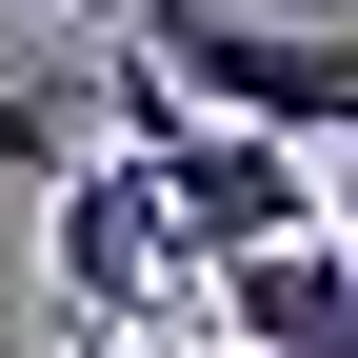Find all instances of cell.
<instances>
[{
	"mask_svg": "<svg viewBox=\"0 0 358 358\" xmlns=\"http://www.w3.org/2000/svg\"><path fill=\"white\" fill-rule=\"evenodd\" d=\"M120 159L159 179L179 259H239V239H299V219H319V140H279V120H239V100H179L140 40H120Z\"/></svg>",
	"mask_w": 358,
	"mask_h": 358,
	"instance_id": "1",
	"label": "cell"
},
{
	"mask_svg": "<svg viewBox=\"0 0 358 358\" xmlns=\"http://www.w3.org/2000/svg\"><path fill=\"white\" fill-rule=\"evenodd\" d=\"M40 279H60L80 358H159V338H199V259H179L159 179L120 159V140H100V159L60 179V219H40Z\"/></svg>",
	"mask_w": 358,
	"mask_h": 358,
	"instance_id": "2",
	"label": "cell"
},
{
	"mask_svg": "<svg viewBox=\"0 0 358 358\" xmlns=\"http://www.w3.org/2000/svg\"><path fill=\"white\" fill-rule=\"evenodd\" d=\"M140 60L179 80V100L279 120V140H358V40H319V20H219V0H159Z\"/></svg>",
	"mask_w": 358,
	"mask_h": 358,
	"instance_id": "3",
	"label": "cell"
},
{
	"mask_svg": "<svg viewBox=\"0 0 358 358\" xmlns=\"http://www.w3.org/2000/svg\"><path fill=\"white\" fill-rule=\"evenodd\" d=\"M199 319L259 338V358H338V338H358V239H338V219H299V239L199 259Z\"/></svg>",
	"mask_w": 358,
	"mask_h": 358,
	"instance_id": "4",
	"label": "cell"
},
{
	"mask_svg": "<svg viewBox=\"0 0 358 358\" xmlns=\"http://www.w3.org/2000/svg\"><path fill=\"white\" fill-rule=\"evenodd\" d=\"M40 159H60V120H40L20 80H0V179H40Z\"/></svg>",
	"mask_w": 358,
	"mask_h": 358,
	"instance_id": "5",
	"label": "cell"
},
{
	"mask_svg": "<svg viewBox=\"0 0 358 358\" xmlns=\"http://www.w3.org/2000/svg\"><path fill=\"white\" fill-rule=\"evenodd\" d=\"M40 20H100V40H140V20H159V0H40Z\"/></svg>",
	"mask_w": 358,
	"mask_h": 358,
	"instance_id": "6",
	"label": "cell"
},
{
	"mask_svg": "<svg viewBox=\"0 0 358 358\" xmlns=\"http://www.w3.org/2000/svg\"><path fill=\"white\" fill-rule=\"evenodd\" d=\"M319 219H338V239H358V140H338V179H319Z\"/></svg>",
	"mask_w": 358,
	"mask_h": 358,
	"instance_id": "7",
	"label": "cell"
},
{
	"mask_svg": "<svg viewBox=\"0 0 358 358\" xmlns=\"http://www.w3.org/2000/svg\"><path fill=\"white\" fill-rule=\"evenodd\" d=\"M338 40H358V20H338Z\"/></svg>",
	"mask_w": 358,
	"mask_h": 358,
	"instance_id": "8",
	"label": "cell"
}]
</instances>
